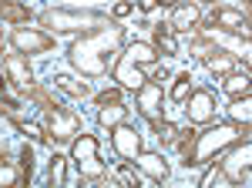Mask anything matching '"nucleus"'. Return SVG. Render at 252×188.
<instances>
[{
	"label": "nucleus",
	"instance_id": "obj_16",
	"mask_svg": "<svg viewBox=\"0 0 252 188\" xmlns=\"http://www.w3.org/2000/svg\"><path fill=\"white\" fill-rule=\"evenodd\" d=\"M205 67L215 77H229L235 71V54H229V51H212V54L205 57Z\"/></svg>",
	"mask_w": 252,
	"mask_h": 188
},
{
	"label": "nucleus",
	"instance_id": "obj_23",
	"mask_svg": "<svg viewBox=\"0 0 252 188\" xmlns=\"http://www.w3.org/2000/svg\"><path fill=\"white\" fill-rule=\"evenodd\" d=\"M192 91H195L192 74H189V71H182V74L175 77V84H172V101H178V104H182V101H185Z\"/></svg>",
	"mask_w": 252,
	"mask_h": 188
},
{
	"label": "nucleus",
	"instance_id": "obj_33",
	"mask_svg": "<svg viewBox=\"0 0 252 188\" xmlns=\"http://www.w3.org/2000/svg\"><path fill=\"white\" fill-rule=\"evenodd\" d=\"M158 3H165V7H175V3H178V0H158Z\"/></svg>",
	"mask_w": 252,
	"mask_h": 188
},
{
	"label": "nucleus",
	"instance_id": "obj_4",
	"mask_svg": "<svg viewBox=\"0 0 252 188\" xmlns=\"http://www.w3.org/2000/svg\"><path fill=\"white\" fill-rule=\"evenodd\" d=\"M97 138L94 134H81L71 145V161L81 171V178H104V161L97 158Z\"/></svg>",
	"mask_w": 252,
	"mask_h": 188
},
{
	"label": "nucleus",
	"instance_id": "obj_10",
	"mask_svg": "<svg viewBox=\"0 0 252 188\" xmlns=\"http://www.w3.org/2000/svg\"><path fill=\"white\" fill-rule=\"evenodd\" d=\"M111 145H115L118 158H135L138 151H141V134L131 128V125H115L111 128Z\"/></svg>",
	"mask_w": 252,
	"mask_h": 188
},
{
	"label": "nucleus",
	"instance_id": "obj_2",
	"mask_svg": "<svg viewBox=\"0 0 252 188\" xmlns=\"http://www.w3.org/2000/svg\"><path fill=\"white\" fill-rule=\"evenodd\" d=\"M249 128H239V125H212L205 131L192 134L189 145H182V155H185V168H195V165H209L215 155H222L225 148H232L235 141H242Z\"/></svg>",
	"mask_w": 252,
	"mask_h": 188
},
{
	"label": "nucleus",
	"instance_id": "obj_22",
	"mask_svg": "<svg viewBox=\"0 0 252 188\" xmlns=\"http://www.w3.org/2000/svg\"><path fill=\"white\" fill-rule=\"evenodd\" d=\"M155 51H165V54H178V37H175L172 27H158V31H155Z\"/></svg>",
	"mask_w": 252,
	"mask_h": 188
},
{
	"label": "nucleus",
	"instance_id": "obj_1",
	"mask_svg": "<svg viewBox=\"0 0 252 188\" xmlns=\"http://www.w3.org/2000/svg\"><path fill=\"white\" fill-rule=\"evenodd\" d=\"M121 40H125V27L108 20L104 27H97V31H91V34H84L71 44V64L88 77L108 74V57L118 54Z\"/></svg>",
	"mask_w": 252,
	"mask_h": 188
},
{
	"label": "nucleus",
	"instance_id": "obj_7",
	"mask_svg": "<svg viewBox=\"0 0 252 188\" xmlns=\"http://www.w3.org/2000/svg\"><path fill=\"white\" fill-rule=\"evenodd\" d=\"M10 44H14L17 54H47V51L54 47V37L44 34V31H37V27H17V31L10 34Z\"/></svg>",
	"mask_w": 252,
	"mask_h": 188
},
{
	"label": "nucleus",
	"instance_id": "obj_26",
	"mask_svg": "<svg viewBox=\"0 0 252 188\" xmlns=\"http://www.w3.org/2000/svg\"><path fill=\"white\" fill-rule=\"evenodd\" d=\"M118 182L128 188H141V171L131 168V165H118Z\"/></svg>",
	"mask_w": 252,
	"mask_h": 188
},
{
	"label": "nucleus",
	"instance_id": "obj_30",
	"mask_svg": "<svg viewBox=\"0 0 252 188\" xmlns=\"http://www.w3.org/2000/svg\"><path fill=\"white\" fill-rule=\"evenodd\" d=\"M219 178H222V168L215 165V168H209V171H205V175H202V185L209 188V185H212V182H219Z\"/></svg>",
	"mask_w": 252,
	"mask_h": 188
},
{
	"label": "nucleus",
	"instance_id": "obj_27",
	"mask_svg": "<svg viewBox=\"0 0 252 188\" xmlns=\"http://www.w3.org/2000/svg\"><path fill=\"white\" fill-rule=\"evenodd\" d=\"M17 182H20V171L7 161H0V185H17Z\"/></svg>",
	"mask_w": 252,
	"mask_h": 188
},
{
	"label": "nucleus",
	"instance_id": "obj_35",
	"mask_svg": "<svg viewBox=\"0 0 252 188\" xmlns=\"http://www.w3.org/2000/svg\"><path fill=\"white\" fill-rule=\"evenodd\" d=\"M3 81H7V77H3V71H0V88H3Z\"/></svg>",
	"mask_w": 252,
	"mask_h": 188
},
{
	"label": "nucleus",
	"instance_id": "obj_15",
	"mask_svg": "<svg viewBox=\"0 0 252 188\" xmlns=\"http://www.w3.org/2000/svg\"><path fill=\"white\" fill-rule=\"evenodd\" d=\"M7 74H10V81H14L17 88H31V84H34V74H31L27 57L24 54H10L7 57Z\"/></svg>",
	"mask_w": 252,
	"mask_h": 188
},
{
	"label": "nucleus",
	"instance_id": "obj_21",
	"mask_svg": "<svg viewBox=\"0 0 252 188\" xmlns=\"http://www.w3.org/2000/svg\"><path fill=\"white\" fill-rule=\"evenodd\" d=\"M125 118H128V108L115 101V104H104V108L97 111V125H101V128H115V125L125 121Z\"/></svg>",
	"mask_w": 252,
	"mask_h": 188
},
{
	"label": "nucleus",
	"instance_id": "obj_24",
	"mask_svg": "<svg viewBox=\"0 0 252 188\" xmlns=\"http://www.w3.org/2000/svg\"><path fill=\"white\" fill-rule=\"evenodd\" d=\"M54 84H58L61 91H67L71 97H88V84H78V81H71L67 74H58V77H54Z\"/></svg>",
	"mask_w": 252,
	"mask_h": 188
},
{
	"label": "nucleus",
	"instance_id": "obj_31",
	"mask_svg": "<svg viewBox=\"0 0 252 188\" xmlns=\"http://www.w3.org/2000/svg\"><path fill=\"white\" fill-rule=\"evenodd\" d=\"M118 101V91H104V94H97V108H104V104H115Z\"/></svg>",
	"mask_w": 252,
	"mask_h": 188
},
{
	"label": "nucleus",
	"instance_id": "obj_11",
	"mask_svg": "<svg viewBox=\"0 0 252 188\" xmlns=\"http://www.w3.org/2000/svg\"><path fill=\"white\" fill-rule=\"evenodd\" d=\"M115 81L121 84V88H128V91H138L148 77H145V71H141V64H135L128 54H118V61H115Z\"/></svg>",
	"mask_w": 252,
	"mask_h": 188
},
{
	"label": "nucleus",
	"instance_id": "obj_5",
	"mask_svg": "<svg viewBox=\"0 0 252 188\" xmlns=\"http://www.w3.org/2000/svg\"><path fill=\"white\" fill-rule=\"evenodd\" d=\"M229 151V148H225ZM222 175L229 178V182H242V185H252V141L249 138H242V141H235L232 151L225 155V161L219 165Z\"/></svg>",
	"mask_w": 252,
	"mask_h": 188
},
{
	"label": "nucleus",
	"instance_id": "obj_29",
	"mask_svg": "<svg viewBox=\"0 0 252 188\" xmlns=\"http://www.w3.org/2000/svg\"><path fill=\"white\" fill-rule=\"evenodd\" d=\"M131 10H135V3H131V0H118V3H115V17H128Z\"/></svg>",
	"mask_w": 252,
	"mask_h": 188
},
{
	"label": "nucleus",
	"instance_id": "obj_19",
	"mask_svg": "<svg viewBox=\"0 0 252 188\" xmlns=\"http://www.w3.org/2000/svg\"><path fill=\"white\" fill-rule=\"evenodd\" d=\"M67 161L71 158H64V155L51 158V165H47V185L51 188H64V182H67Z\"/></svg>",
	"mask_w": 252,
	"mask_h": 188
},
{
	"label": "nucleus",
	"instance_id": "obj_20",
	"mask_svg": "<svg viewBox=\"0 0 252 188\" xmlns=\"http://www.w3.org/2000/svg\"><path fill=\"white\" fill-rule=\"evenodd\" d=\"M0 20H10V24H27L31 20V10L17 3V0H0Z\"/></svg>",
	"mask_w": 252,
	"mask_h": 188
},
{
	"label": "nucleus",
	"instance_id": "obj_14",
	"mask_svg": "<svg viewBox=\"0 0 252 188\" xmlns=\"http://www.w3.org/2000/svg\"><path fill=\"white\" fill-rule=\"evenodd\" d=\"M198 20H202V7H198V3H175V10H172V31L189 34V31L198 27Z\"/></svg>",
	"mask_w": 252,
	"mask_h": 188
},
{
	"label": "nucleus",
	"instance_id": "obj_13",
	"mask_svg": "<svg viewBox=\"0 0 252 188\" xmlns=\"http://www.w3.org/2000/svg\"><path fill=\"white\" fill-rule=\"evenodd\" d=\"M135 165L141 175H148V178H155V182H165L172 171H168V161L158 155V151H138L135 155Z\"/></svg>",
	"mask_w": 252,
	"mask_h": 188
},
{
	"label": "nucleus",
	"instance_id": "obj_8",
	"mask_svg": "<svg viewBox=\"0 0 252 188\" xmlns=\"http://www.w3.org/2000/svg\"><path fill=\"white\" fill-rule=\"evenodd\" d=\"M182 104H185V114H189L192 125H209L215 118V94L212 91H192Z\"/></svg>",
	"mask_w": 252,
	"mask_h": 188
},
{
	"label": "nucleus",
	"instance_id": "obj_32",
	"mask_svg": "<svg viewBox=\"0 0 252 188\" xmlns=\"http://www.w3.org/2000/svg\"><path fill=\"white\" fill-rule=\"evenodd\" d=\"M138 7L148 14V10H155V7H158V0H138Z\"/></svg>",
	"mask_w": 252,
	"mask_h": 188
},
{
	"label": "nucleus",
	"instance_id": "obj_18",
	"mask_svg": "<svg viewBox=\"0 0 252 188\" xmlns=\"http://www.w3.org/2000/svg\"><path fill=\"white\" fill-rule=\"evenodd\" d=\"M125 54L131 57L135 64H141V67H152V64L158 61V51L152 47V44H145V40H135V44H128V51H125Z\"/></svg>",
	"mask_w": 252,
	"mask_h": 188
},
{
	"label": "nucleus",
	"instance_id": "obj_28",
	"mask_svg": "<svg viewBox=\"0 0 252 188\" xmlns=\"http://www.w3.org/2000/svg\"><path fill=\"white\" fill-rule=\"evenodd\" d=\"M20 168H24V175H31V168H34V151L24 145V151H20Z\"/></svg>",
	"mask_w": 252,
	"mask_h": 188
},
{
	"label": "nucleus",
	"instance_id": "obj_9",
	"mask_svg": "<svg viewBox=\"0 0 252 188\" xmlns=\"http://www.w3.org/2000/svg\"><path fill=\"white\" fill-rule=\"evenodd\" d=\"M161 101H165L161 84H155V81H145V84L138 88V111L145 114L152 125H155V121H161Z\"/></svg>",
	"mask_w": 252,
	"mask_h": 188
},
{
	"label": "nucleus",
	"instance_id": "obj_25",
	"mask_svg": "<svg viewBox=\"0 0 252 188\" xmlns=\"http://www.w3.org/2000/svg\"><path fill=\"white\" fill-rule=\"evenodd\" d=\"M225 91L232 94V97L249 94V74H229V81H225Z\"/></svg>",
	"mask_w": 252,
	"mask_h": 188
},
{
	"label": "nucleus",
	"instance_id": "obj_17",
	"mask_svg": "<svg viewBox=\"0 0 252 188\" xmlns=\"http://www.w3.org/2000/svg\"><path fill=\"white\" fill-rule=\"evenodd\" d=\"M229 121L239 125V128H249V121H252V97L249 94L232 97V104H229Z\"/></svg>",
	"mask_w": 252,
	"mask_h": 188
},
{
	"label": "nucleus",
	"instance_id": "obj_12",
	"mask_svg": "<svg viewBox=\"0 0 252 188\" xmlns=\"http://www.w3.org/2000/svg\"><path fill=\"white\" fill-rule=\"evenodd\" d=\"M212 27H222L229 34H242L249 40V14L246 10H232V7H222L212 14Z\"/></svg>",
	"mask_w": 252,
	"mask_h": 188
},
{
	"label": "nucleus",
	"instance_id": "obj_6",
	"mask_svg": "<svg viewBox=\"0 0 252 188\" xmlns=\"http://www.w3.org/2000/svg\"><path fill=\"white\" fill-rule=\"evenodd\" d=\"M78 128H81V121L74 111H64L61 104L47 108V138H54V141H74Z\"/></svg>",
	"mask_w": 252,
	"mask_h": 188
},
{
	"label": "nucleus",
	"instance_id": "obj_3",
	"mask_svg": "<svg viewBox=\"0 0 252 188\" xmlns=\"http://www.w3.org/2000/svg\"><path fill=\"white\" fill-rule=\"evenodd\" d=\"M40 24L44 27H54V31H64V34H74V31H97L104 27L108 17L97 14V10H67V7H51L40 14Z\"/></svg>",
	"mask_w": 252,
	"mask_h": 188
},
{
	"label": "nucleus",
	"instance_id": "obj_34",
	"mask_svg": "<svg viewBox=\"0 0 252 188\" xmlns=\"http://www.w3.org/2000/svg\"><path fill=\"white\" fill-rule=\"evenodd\" d=\"M3 44H7V37H3V31H0V54H3Z\"/></svg>",
	"mask_w": 252,
	"mask_h": 188
}]
</instances>
